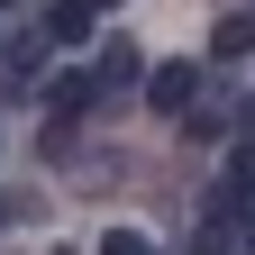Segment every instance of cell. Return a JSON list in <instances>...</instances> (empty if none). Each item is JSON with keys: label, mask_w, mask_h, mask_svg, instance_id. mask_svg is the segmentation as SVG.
<instances>
[{"label": "cell", "mask_w": 255, "mask_h": 255, "mask_svg": "<svg viewBox=\"0 0 255 255\" xmlns=\"http://www.w3.org/2000/svg\"><path fill=\"white\" fill-rule=\"evenodd\" d=\"M210 55H219V64H237V55H255V9H237V18H219V27H210Z\"/></svg>", "instance_id": "obj_5"}, {"label": "cell", "mask_w": 255, "mask_h": 255, "mask_svg": "<svg viewBox=\"0 0 255 255\" xmlns=\"http://www.w3.org/2000/svg\"><path fill=\"white\" fill-rule=\"evenodd\" d=\"M246 255H255V219H246Z\"/></svg>", "instance_id": "obj_8"}, {"label": "cell", "mask_w": 255, "mask_h": 255, "mask_svg": "<svg viewBox=\"0 0 255 255\" xmlns=\"http://www.w3.org/2000/svg\"><path fill=\"white\" fill-rule=\"evenodd\" d=\"M55 255H73V246H55Z\"/></svg>", "instance_id": "obj_10"}, {"label": "cell", "mask_w": 255, "mask_h": 255, "mask_svg": "<svg viewBox=\"0 0 255 255\" xmlns=\"http://www.w3.org/2000/svg\"><path fill=\"white\" fill-rule=\"evenodd\" d=\"M37 37H46V46H91V37H101V9H91V0H55Z\"/></svg>", "instance_id": "obj_1"}, {"label": "cell", "mask_w": 255, "mask_h": 255, "mask_svg": "<svg viewBox=\"0 0 255 255\" xmlns=\"http://www.w3.org/2000/svg\"><path fill=\"white\" fill-rule=\"evenodd\" d=\"M91 82H101V91H128V82H146V55L128 46V37H110L101 55H91Z\"/></svg>", "instance_id": "obj_4"}, {"label": "cell", "mask_w": 255, "mask_h": 255, "mask_svg": "<svg viewBox=\"0 0 255 255\" xmlns=\"http://www.w3.org/2000/svg\"><path fill=\"white\" fill-rule=\"evenodd\" d=\"M219 182H228L237 201H246V191H255V146H237V155H228V173H219Z\"/></svg>", "instance_id": "obj_6"}, {"label": "cell", "mask_w": 255, "mask_h": 255, "mask_svg": "<svg viewBox=\"0 0 255 255\" xmlns=\"http://www.w3.org/2000/svg\"><path fill=\"white\" fill-rule=\"evenodd\" d=\"M0 9H18V0H0Z\"/></svg>", "instance_id": "obj_9"}, {"label": "cell", "mask_w": 255, "mask_h": 255, "mask_svg": "<svg viewBox=\"0 0 255 255\" xmlns=\"http://www.w3.org/2000/svg\"><path fill=\"white\" fill-rule=\"evenodd\" d=\"M146 101L164 110V119H182L191 101H201V73H191V64H155V73H146Z\"/></svg>", "instance_id": "obj_2"}, {"label": "cell", "mask_w": 255, "mask_h": 255, "mask_svg": "<svg viewBox=\"0 0 255 255\" xmlns=\"http://www.w3.org/2000/svg\"><path fill=\"white\" fill-rule=\"evenodd\" d=\"M91 101H101V82H91V73H55V82H46V110H55V128L91 119Z\"/></svg>", "instance_id": "obj_3"}, {"label": "cell", "mask_w": 255, "mask_h": 255, "mask_svg": "<svg viewBox=\"0 0 255 255\" xmlns=\"http://www.w3.org/2000/svg\"><path fill=\"white\" fill-rule=\"evenodd\" d=\"M101 255H155V237H146V228H110V237H101Z\"/></svg>", "instance_id": "obj_7"}]
</instances>
